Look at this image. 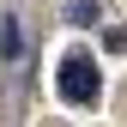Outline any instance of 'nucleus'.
<instances>
[{"instance_id":"1","label":"nucleus","mask_w":127,"mask_h":127,"mask_svg":"<svg viewBox=\"0 0 127 127\" xmlns=\"http://www.w3.org/2000/svg\"><path fill=\"white\" fill-rule=\"evenodd\" d=\"M55 85H61V97H67L73 109H91V103H97L103 97V73H97V61H91V49H67V55H61Z\"/></svg>"},{"instance_id":"2","label":"nucleus","mask_w":127,"mask_h":127,"mask_svg":"<svg viewBox=\"0 0 127 127\" xmlns=\"http://www.w3.org/2000/svg\"><path fill=\"white\" fill-rule=\"evenodd\" d=\"M0 55H6V61H24V24H18V18L0 24Z\"/></svg>"},{"instance_id":"3","label":"nucleus","mask_w":127,"mask_h":127,"mask_svg":"<svg viewBox=\"0 0 127 127\" xmlns=\"http://www.w3.org/2000/svg\"><path fill=\"white\" fill-rule=\"evenodd\" d=\"M103 12H97V0H73L67 6V24H97Z\"/></svg>"}]
</instances>
